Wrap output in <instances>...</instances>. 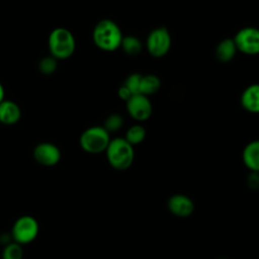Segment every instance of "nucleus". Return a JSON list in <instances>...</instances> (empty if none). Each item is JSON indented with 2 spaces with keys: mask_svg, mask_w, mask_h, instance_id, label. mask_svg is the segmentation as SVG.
I'll list each match as a JSON object with an SVG mask.
<instances>
[{
  "mask_svg": "<svg viewBox=\"0 0 259 259\" xmlns=\"http://www.w3.org/2000/svg\"><path fill=\"white\" fill-rule=\"evenodd\" d=\"M122 37L119 26L113 20L107 18L99 20L92 31L94 45L105 52H113L120 48Z\"/></svg>",
  "mask_w": 259,
  "mask_h": 259,
  "instance_id": "1",
  "label": "nucleus"
},
{
  "mask_svg": "<svg viewBox=\"0 0 259 259\" xmlns=\"http://www.w3.org/2000/svg\"><path fill=\"white\" fill-rule=\"evenodd\" d=\"M105 155L109 165L117 170L124 171L128 169L135 159L134 146H132L124 138H114L110 140Z\"/></svg>",
  "mask_w": 259,
  "mask_h": 259,
  "instance_id": "2",
  "label": "nucleus"
},
{
  "mask_svg": "<svg viewBox=\"0 0 259 259\" xmlns=\"http://www.w3.org/2000/svg\"><path fill=\"white\" fill-rule=\"evenodd\" d=\"M48 47L51 56L56 60H66L74 54L76 40L68 28L56 27L49 35Z\"/></svg>",
  "mask_w": 259,
  "mask_h": 259,
  "instance_id": "3",
  "label": "nucleus"
},
{
  "mask_svg": "<svg viewBox=\"0 0 259 259\" xmlns=\"http://www.w3.org/2000/svg\"><path fill=\"white\" fill-rule=\"evenodd\" d=\"M109 133L99 125H93L86 128L79 138L81 149L89 154H100L105 152L109 142Z\"/></svg>",
  "mask_w": 259,
  "mask_h": 259,
  "instance_id": "4",
  "label": "nucleus"
},
{
  "mask_svg": "<svg viewBox=\"0 0 259 259\" xmlns=\"http://www.w3.org/2000/svg\"><path fill=\"white\" fill-rule=\"evenodd\" d=\"M39 233V225L32 215H21L14 222L11 235L14 242L20 245H26L35 240Z\"/></svg>",
  "mask_w": 259,
  "mask_h": 259,
  "instance_id": "5",
  "label": "nucleus"
},
{
  "mask_svg": "<svg viewBox=\"0 0 259 259\" xmlns=\"http://www.w3.org/2000/svg\"><path fill=\"white\" fill-rule=\"evenodd\" d=\"M172 39L169 30L164 27H156L150 31L146 40L149 54L154 58H162L169 52Z\"/></svg>",
  "mask_w": 259,
  "mask_h": 259,
  "instance_id": "6",
  "label": "nucleus"
},
{
  "mask_svg": "<svg viewBox=\"0 0 259 259\" xmlns=\"http://www.w3.org/2000/svg\"><path fill=\"white\" fill-rule=\"evenodd\" d=\"M237 50L245 55H259V28L247 26L241 28L233 38Z\"/></svg>",
  "mask_w": 259,
  "mask_h": 259,
  "instance_id": "7",
  "label": "nucleus"
},
{
  "mask_svg": "<svg viewBox=\"0 0 259 259\" xmlns=\"http://www.w3.org/2000/svg\"><path fill=\"white\" fill-rule=\"evenodd\" d=\"M126 109L131 117L138 121H145L152 115L153 107L149 97L143 94H135L126 101Z\"/></svg>",
  "mask_w": 259,
  "mask_h": 259,
  "instance_id": "8",
  "label": "nucleus"
},
{
  "mask_svg": "<svg viewBox=\"0 0 259 259\" xmlns=\"http://www.w3.org/2000/svg\"><path fill=\"white\" fill-rule=\"evenodd\" d=\"M34 160L41 166L52 167L61 160V151L53 143L42 142L37 144L32 152Z\"/></svg>",
  "mask_w": 259,
  "mask_h": 259,
  "instance_id": "9",
  "label": "nucleus"
},
{
  "mask_svg": "<svg viewBox=\"0 0 259 259\" xmlns=\"http://www.w3.org/2000/svg\"><path fill=\"white\" fill-rule=\"evenodd\" d=\"M167 207L169 211L177 218H187L194 211L192 199L183 193L171 195L167 201Z\"/></svg>",
  "mask_w": 259,
  "mask_h": 259,
  "instance_id": "10",
  "label": "nucleus"
},
{
  "mask_svg": "<svg viewBox=\"0 0 259 259\" xmlns=\"http://www.w3.org/2000/svg\"><path fill=\"white\" fill-rule=\"evenodd\" d=\"M21 109L18 104L12 100L4 99L0 103V123L12 125L19 121Z\"/></svg>",
  "mask_w": 259,
  "mask_h": 259,
  "instance_id": "11",
  "label": "nucleus"
},
{
  "mask_svg": "<svg viewBox=\"0 0 259 259\" xmlns=\"http://www.w3.org/2000/svg\"><path fill=\"white\" fill-rule=\"evenodd\" d=\"M242 107L251 113H259V84H251L241 95Z\"/></svg>",
  "mask_w": 259,
  "mask_h": 259,
  "instance_id": "12",
  "label": "nucleus"
},
{
  "mask_svg": "<svg viewBox=\"0 0 259 259\" xmlns=\"http://www.w3.org/2000/svg\"><path fill=\"white\" fill-rule=\"evenodd\" d=\"M244 165L254 173H259V140L248 143L242 153Z\"/></svg>",
  "mask_w": 259,
  "mask_h": 259,
  "instance_id": "13",
  "label": "nucleus"
},
{
  "mask_svg": "<svg viewBox=\"0 0 259 259\" xmlns=\"http://www.w3.org/2000/svg\"><path fill=\"white\" fill-rule=\"evenodd\" d=\"M237 47L233 38H225L221 40L215 48V57L222 63L232 61L237 53Z\"/></svg>",
  "mask_w": 259,
  "mask_h": 259,
  "instance_id": "14",
  "label": "nucleus"
},
{
  "mask_svg": "<svg viewBox=\"0 0 259 259\" xmlns=\"http://www.w3.org/2000/svg\"><path fill=\"white\" fill-rule=\"evenodd\" d=\"M161 87V81L158 76L149 74L142 75L141 86H140V94L149 96L155 94Z\"/></svg>",
  "mask_w": 259,
  "mask_h": 259,
  "instance_id": "15",
  "label": "nucleus"
},
{
  "mask_svg": "<svg viewBox=\"0 0 259 259\" xmlns=\"http://www.w3.org/2000/svg\"><path fill=\"white\" fill-rule=\"evenodd\" d=\"M120 48L128 56H138L142 51V42L137 36L126 35L122 37Z\"/></svg>",
  "mask_w": 259,
  "mask_h": 259,
  "instance_id": "16",
  "label": "nucleus"
},
{
  "mask_svg": "<svg viewBox=\"0 0 259 259\" xmlns=\"http://www.w3.org/2000/svg\"><path fill=\"white\" fill-rule=\"evenodd\" d=\"M145 138H146V130L141 124H135L128 127L124 137V139L132 146H137L141 144L142 142H144Z\"/></svg>",
  "mask_w": 259,
  "mask_h": 259,
  "instance_id": "17",
  "label": "nucleus"
},
{
  "mask_svg": "<svg viewBox=\"0 0 259 259\" xmlns=\"http://www.w3.org/2000/svg\"><path fill=\"white\" fill-rule=\"evenodd\" d=\"M2 259H23L22 245L16 242L6 245L2 251Z\"/></svg>",
  "mask_w": 259,
  "mask_h": 259,
  "instance_id": "18",
  "label": "nucleus"
},
{
  "mask_svg": "<svg viewBox=\"0 0 259 259\" xmlns=\"http://www.w3.org/2000/svg\"><path fill=\"white\" fill-rule=\"evenodd\" d=\"M57 61L58 60H56L51 55L47 56V57H44L38 62V70H39V72H41L45 75L53 74L56 71L57 67H58V62Z\"/></svg>",
  "mask_w": 259,
  "mask_h": 259,
  "instance_id": "19",
  "label": "nucleus"
},
{
  "mask_svg": "<svg viewBox=\"0 0 259 259\" xmlns=\"http://www.w3.org/2000/svg\"><path fill=\"white\" fill-rule=\"evenodd\" d=\"M122 124H123V118L121 117V115L117 113H112L106 117L103 127L108 133H111V132H116L120 130Z\"/></svg>",
  "mask_w": 259,
  "mask_h": 259,
  "instance_id": "20",
  "label": "nucleus"
},
{
  "mask_svg": "<svg viewBox=\"0 0 259 259\" xmlns=\"http://www.w3.org/2000/svg\"><path fill=\"white\" fill-rule=\"evenodd\" d=\"M141 80H142V75L138 73H133L127 78L125 79L124 86L131 91L133 95L135 94H140V86H141Z\"/></svg>",
  "mask_w": 259,
  "mask_h": 259,
  "instance_id": "21",
  "label": "nucleus"
},
{
  "mask_svg": "<svg viewBox=\"0 0 259 259\" xmlns=\"http://www.w3.org/2000/svg\"><path fill=\"white\" fill-rule=\"evenodd\" d=\"M117 95H118V97H119L121 100H124L125 102L133 96V94L131 93V91H130L124 85H122V86H120V87L118 88Z\"/></svg>",
  "mask_w": 259,
  "mask_h": 259,
  "instance_id": "22",
  "label": "nucleus"
},
{
  "mask_svg": "<svg viewBox=\"0 0 259 259\" xmlns=\"http://www.w3.org/2000/svg\"><path fill=\"white\" fill-rule=\"evenodd\" d=\"M4 88H3V85H2V83L0 82V103L5 99L4 98Z\"/></svg>",
  "mask_w": 259,
  "mask_h": 259,
  "instance_id": "23",
  "label": "nucleus"
},
{
  "mask_svg": "<svg viewBox=\"0 0 259 259\" xmlns=\"http://www.w3.org/2000/svg\"><path fill=\"white\" fill-rule=\"evenodd\" d=\"M220 259H227V258H220Z\"/></svg>",
  "mask_w": 259,
  "mask_h": 259,
  "instance_id": "24",
  "label": "nucleus"
}]
</instances>
